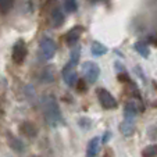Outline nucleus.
I'll list each match as a JSON object with an SVG mask.
<instances>
[{"mask_svg":"<svg viewBox=\"0 0 157 157\" xmlns=\"http://www.w3.org/2000/svg\"><path fill=\"white\" fill-rule=\"evenodd\" d=\"M133 49H135V50L138 52V54H140L142 57H149V54H150V49H149V46L143 40L136 42V43L133 44Z\"/></svg>","mask_w":157,"mask_h":157,"instance_id":"15","label":"nucleus"},{"mask_svg":"<svg viewBox=\"0 0 157 157\" xmlns=\"http://www.w3.org/2000/svg\"><path fill=\"white\" fill-rule=\"evenodd\" d=\"M82 74L85 77L88 83H95L100 75V68L99 65L93 61H85L82 64Z\"/></svg>","mask_w":157,"mask_h":157,"instance_id":"4","label":"nucleus"},{"mask_svg":"<svg viewBox=\"0 0 157 157\" xmlns=\"http://www.w3.org/2000/svg\"><path fill=\"white\" fill-rule=\"evenodd\" d=\"M67 13H75L78 10V0H63Z\"/></svg>","mask_w":157,"mask_h":157,"instance_id":"17","label":"nucleus"},{"mask_svg":"<svg viewBox=\"0 0 157 157\" xmlns=\"http://www.w3.org/2000/svg\"><path fill=\"white\" fill-rule=\"evenodd\" d=\"M107 140H109V132H106V133H104V139H103V142L106 143Z\"/></svg>","mask_w":157,"mask_h":157,"instance_id":"19","label":"nucleus"},{"mask_svg":"<svg viewBox=\"0 0 157 157\" xmlns=\"http://www.w3.org/2000/svg\"><path fill=\"white\" fill-rule=\"evenodd\" d=\"M79 57H81V48L77 46L75 49H72L71 56H70V61L63 68V79H64V82L68 86H74L78 81L77 64L79 61Z\"/></svg>","mask_w":157,"mask_h":157,"instance_id":"2","label":"nucleus"},{"mask_svg":"<svg viewBox=\"0 0 157 157\" xmlns=\"http://www.w3.org/2000/svg\"><path fill=\"white\" fill-rule=\"evenodd\" d=\"M83 33V27H81V25H77V27L71 28V29L68 31V32L64 35V40L67 44H70V46H72V44H77V42L79 40L81 35Z\"/></svg>","mask_w":157,"mask_h":157,"instance_id":"7","label":"nucleus"},{"mask_svg":"<svg viewBox=\"0 0 157 157\" xmlns=\"http://www.w3.org/2000/svg\"><path fill=\"white\" fill-rule=\"evenodd\" d=\"M14 0H0V13L2 14H7L10 13V10L13 9Z\"/></svg>","mask_w":157,"mask_h":157,"instance_id":"16","label":"nucleus"},{"mask_svg":"<svg viewBox=\"0 0 157 157\" xmlns=\"http://www.w3.org/2000/svg\"><path fill=\"white\" fill-rule=\"evenodd\" d=\"M9 145L13 150H15L17 153H24L25 151V145L21 142V139L15 138L14 135H9Z\"/></svg>","mask_w":157,"mask_h":157,"instance_id":"13","label":"nucleus"},{"mask_svg":"<svg viewBox=\"0 0 157 157\" xmlns=\"http://www.w3.org/2000/svg\"><path fill=\"white\" fill-rule=\"evenodd\" d=\"M21 132L24 133L27 138H32V136H36V133H38V128L35 127V124L29 121H25L21 124Z\"/></svg>","mask_w":157,"mask_h":157,"instance_id":"9","label":"nucleus"},{"mask_svg":"<svg viewBox=\"0 0 157 157\" xmlns=\"http://www.w3.org/2000/svg\"><path fill=\"white\" fill-rule=\"evenodd\" d=\"M27 44H25L24 40H18L14 43V46H13V52H11V57H13V61L15 63V64H22L25 60V57H27Z\"/></svg>","mask_w":157,"mask_h":157,"instance_id":"6","label":"nucleus"},{"mask_svg":"<svg viewBox=\"0 0 157 157\" xmlns=\"http://www.w3.org/2000/svg\"><path fill=\"white\" fill-rule=\"evenodd\" d=\"M42 111L46 118V122L50 125L52 128H57L61 124V111L57 100L52 95H46L42 98Z\"/></svg>","mask_w":157,"mask_h":157,"instance_id":"1","label":"nucleus"},{"mask_svg":"<svg viewBox=\"0 0 157 157\" xmlns=\"http://www.w3.org/2000/svg\"><path fill=\"white\" fill-rule=\"evenodd\" d=\"M101 138L95 136L90 139V142L88 143V147H86V157H96L99 153V149H100V143H101Z\"/></svg>","mask_w":157,"mask_h":157,"instance_id":"8","label":"nucleus"},{"mask_svg":"<svg viewBox=\"0 0 157 157\" xmlns=\"http://www.w3.org/2000/svg\"><path fill=\"white\" fill-rule=\"evenodd\" d=\"M120 131H121L122 135L125 136H131L135 131V122L133 120H124V121L120 124Z\"/></svg>","mask_w":157,"mask_h":157,"instance_id":"11","label":"nucleus"},{"mask_svg":"<svg viewBox=\"0 0 157 157\" xmlns=\"http://www.w3.org/2000/svg\"><path fill=\"white\" fill-rule=\"evenodd\" d=\"M56 43L52 38L49 36H44V38L40 39L39 42V56H40L42 60H52L56 54Z\"/></svg>","mask_w":157,"mask_h":157,"instance_id":"3","label":"nucleus"},{"mask_svg":"<svg viewBox=\"0 0 157 157\" xmlns=\"http://www.w3.org/2000/svg\"><path fill=\"white\" fill-rule=\"evenodd\" d=\"M90 50H92V54L93 56H104V54L107 53V50H109V49L106 48V46H104L103 43H100V42H93L92 43V46H90Z\"/></svg>","mask_w":157,"mask_h":157,"instance_id":"14","label":"nucleus"},{"mask_svg":"<svg viewBox=\"0 0 157 157\" xmlns=\"http://www.w3.org/2000/svg\"><path fill=\"white\" fill-rule=\"evenodd\" d=\"M65 21V17H64V13L61 11L60 9H54L52 11V24H53L54 28H60Z\"/></svg>","mask_w":157,"mask_h":157,"instance_id":"10","label":"nucleus"},{"mask_svg":"<svg viewBox=\"0 0 157 157\" xmlns=\"http://www.w3.org/2000/svg\"><path fill=\"white\" fill-rule=\"evenodd\" d=\"M142 157H156V145H149L142 150Z\"/></svg>","mask_w":157,"mask_h":157,"instance_id":"18","label":"nucleus"},{"mask_svg":"<svg viewBox=\"0 0 157 157\" xmlns=\"http://www.w3.org/2000/svg\"><path fill=\"white\" fill-rule=\"evenodd\" d=\"M96 93H98L99 103H100V106L103 107V109H106V110H114V109H117L118 103H117L116 98H114V96L111 95L109 90L100 88V89H98V92H96Z\"/></svg>","mask_w":157,"mask_h":157,"instance_id":"5","label":"nucleus"},{"mask_svg":"<svg viewBox=\"0 0 157 157\" xmlns=\"http://www.w3.org/2000/svg\"><path fill=\"white\" fill-rule=\"evenodd\" d=\"M136 116H138V106H136V103H135V101H129V103H127V106H125V109H124L125 120H133Z\"/></svg>","mask_w":157,"mask_h":157,"instance_id":"12","label":"nucleus"}]
</instances>
